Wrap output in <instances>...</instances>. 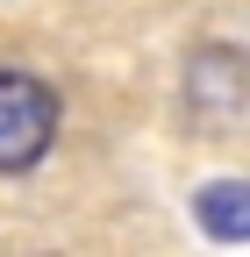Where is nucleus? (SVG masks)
Returning a JSON list of instances; mask_svg holds the SVG:
<instances>
[{
	"instance_id": "1",
	"label": "nucleus",
	"mask_w": 250,
	"mask_h": 257,
	"mask_svg": "<svg viewBox=\"0 0 250 257\" xmlns=\"http://www.w3.org/2000/svg\"><path fill=\"white\" fill-rule=\"evenodd\" d=\"M50 143H57V93L22 64H0V179L36 172Z\"/></svg>"
},
{
	"instance_id": "2",
	"label": "nucleus",
	"mask_w": 250,
	"mask_h": 257,
	"mask_svg": "<svg viewBox=\"0 0 250 257\" xmlns=\"http://www.w3.org/2000/svg\"><path fill=\"white\" fill-rule=\"evenodd\" d=\"M186 107H193L200 121H236L250 107V57L243 50H200L193 64H186Z\"/></svg>"
},
{
	"instance_id": "3",
	"label": "nucleus",
	"mask_w": 250,
	"mask_h": 257,
	"mask_svg": "<svg viewBox=\"0 0 250 257\" xmlns=\"http://www.w3.org/2000/svg\"><path fill=\"white\" fill-rule=\"evenodd\" d=\"M193 214H200V229H207V236H250V186H236V179L200 186Z\"/></svg>"
}]
</instances>
